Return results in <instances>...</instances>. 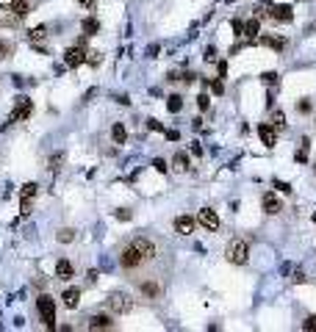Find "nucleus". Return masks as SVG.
Wrapping results in <instances>:
<instances>
[{
  "label": "nucleus",
  "mask_w": 316,
  "mask_h": 332,
  "mask_svg": "<svg viewBox=\"0 0 316 332\" xmlns=\"http://www.w3.org/2000/svg\"><path fill=\"white\" fill-rule=\"evenodd\" d=\"M225 257H228V263H233V266H244V263H247V257H250L247 241H244V238H233L231 244L225 247Z\"/></svg>",
  "instance_id": "nucleus-1"
},
{
  "label": "nucleus",
  "mask_w": 316,
  "mask_h": 332,
  "mask_svg": "<svg viewBox=\"0 0 316 332\" xmlns=\"http://www.w3.org/2000/svg\"><path fill=\"white\" fill-rule=\"evenodd\" d=\"M105 307L117 315H125V313L133 310V299H130L128 293H120V291H117V293H111V296L105 299Z\"/></svg>",
  "instance_id": "nucleus-2"
},
{
  "label": "nucleus",
  "mask_w": 316,
  "mask_h": 332,
  "mask_svg": "<svg viewBox=\"0 0 316 332\" xmlns=\"http://www.w3.org/2000/svg\"><path fill=\"white\" fill-rule=\"evenodd\" d=\"M145 263V255L139 252V247L130 241L128 247L122 249V255H120V266L122 269H139V266Z\"/></svg>",
  "instance_id": "nucleus-3"
},
{
  "label": "nucleus",
  "mask_w": 316,
  "mask_h": 332,
  "mask_svg": "<svg viewBox=\"0 0 316 332\" xmlns=\"http://www.w3.org/2000/svg\"><path fill=\"white\" fill-rule=\"evenodd\" d=\"M36 307H39V313H42V321L47 330H56V302L50 296H39L36 299Z\"/></svg>",
  "instance_id": "nucleus-4"
},
{
  "label": "nucleus",
  "mask_w": 316,
  "mask_h": 332,
  "mask_svg": "<svg viewBox=\"0 0 316 332\" xmlns=\"http://www.w3.org/2000/svg\"><path fill=\"white\" fill-rule=\"evenodd\" d=\"M31 111H34V102L22 94V97L14 100V108H11V114H9V122H25L28 117H31Z\"/></svg>",
  "instance_id": "nucleus-5"
},
{
  "label": "nucleus",
  "mask_w": 316,
  "mask_h": 332,
  "mask_svg": "<svg viewBox=\"0 0 316 332\" xmlns=\"http://www.w3.org/2000/svg\"><path fill=\"white\" fill-rule=\"evenodd\" d=\"M64 64H67V67H81V64H86V50L81 44L69 47V50L64 53Z\"/></svg>",
  "instance_id": "nucleus-6"
},
{
  "label": "nucleus",
  "mask_w": 316,
  "mask_h": 332,
  "mask_svg": "<svg viewBox=\"0 0 316 332\" xmlns=\"http://www.w3.org/2000/svg\"><path fill=\"white\" fill-rule=\"evenodd\" d=\"M258 138L264 141V147H269V150H272V147L277 144V133H274V125H266V122H261V125H258Z\"/></svg>",
  "instance_id": "nucleus-7"
},
{
  "label": "nucleus",
  "mask_w": 316,
  "mask_h": 332,
  "mask_svg": "<svg viewBox=\"0 0 316 332\" xmlns=\"http://www.w3.org/2000/svg\"><path fill=\"white\" fill-rule=\"evenodd\" d=\"M133 244L139 247V252L145 255V260H153L155 255H158V249H155V241L145 238V235H139V238H133Z\"/></svg>",
  "instance_id": "nucleus-8"
},
{
  "label": "nucleus",
  "mask_w": 316,
  "mask_h": 332,
  "mask_svg": "<svg viewBox=\"0 0 316 332\" xmlns=\"http://www.w3.org/2000/svg\"><path fill=\"white\" fill-rule=\"evenodd\" d=\"M197 221L203 224L205 230H216V227H219V216H216V211H211V208H203L200 216H197Z\"/></svg>",
  "instance_id": "nucleus-9"
},
{
  "label": "nucleus",
  "mask_w": 316,
  "mask_h": 332,
  "mask_svg": "<svg viewBox=\"0 0 316 332\" xmlns=\"http://www.w3.org/2000/svg\"><path fill=\"white\" fill-rule=\"evenodd\" d=\"M269 17L274 20V22H291L294 20V11H291V6H272V11H269Z\"/></svg>",
  "instance_id": "nucleus-10"
},
{
  "label": "nucleus",
  "mask_w": 316,
  "mask_h": 332,
  "mask_svg": "<svg viewBox=\"0 0 316 332\" xmlns=\"http://www.w3.org/2000/svg\"><path fill=\"white\" fill-rule=\"evenodd\" d=\"M139 291L145 293L147 299H158L164 293V288H161V282H155V280H145L142 285H139Z\"/></svg>",
  "instance_id": "nucleus-11"
},
{
  "label": "nucleus",
  "mask_w": 316,
  "mask_h": 332,
  "mask_svg": "<svg viewBox=\"0 0 316 332\" xmlns=\"http://www.w3.org/2000/svg\"><path fill=\"white\" fill-rule=\"evenodd\" d=\"M261 205H264V213H269V216H274V213H280V211H283V208H280V199H277L272 191H266V194H264Z\"/></svg>",
  "instance_id": "nucleus-12"
},
{
  "label": "nucleus",
  "mask_w": 316,
  "mask_h": 332,
  "mask_svg": "<svg viewBox=\"0 0 316 332\" xmlns=\"http://www.w3.org/2000/svg\"><path fill=\"white\" fill-rule=\"evenodd\" d=\"M194 224L197 221L191 219V216H178V219H175V233H180V235H191V233H194Z\"/></svg>",
  "instance_id": "nucleus-13"
},
{
  "label": "nucleus",
  "mask_w": 316,
  "mask_h": 332,
  "mask_svg": "<svg viewBox=\"0 0 316 332\" xmlns=\"http://www.w3.org/2000/svg\"><path fill=\"white\" fill-rule=\"evenodd\" d=\"M86 327H89V330H111L114 321H111V315L97 313V315H92V318H89V324H86Z\"/></svg>",
  "instance_id": "nucleus-14"
},
{
  "label": "nucleus",
  "mask_w": 316,
  "mask_h": 332,
  "mask_svg": "<svg viewBox=\"0 0 316 332\" xmlns=\"http://www.w3.org/2000/svg\"><path fill=\"white\" fill-rule=\"evenodd\" d=\"M61 302H64V307H69V310H75L78 302H81V291L78 288H67L64 293H61Z\"/></svg>",
  "instance_id": "nucleus-15"
},
{
  "label": "nucleus",
  "mask_w": 316,
  "mask_h": 332,
  "mask_svg": "<svg viewBox=\"0 0 316 332\" xmlns=\"http://www.w3.org/2000/svg\"><path fill=\"white\" fill-rule=\"evenodd\" d=\"M56 277H59V280H72V277H75L72 263H69V260H59V263H56Z\"/></svg>",
  "instance_id": "nucleus-16"
},
{
  "label": "nucleus",
  "mask_w": 316,
  "mask_h": 332,
  "mask_svg": "<svg viewBox=\"0 0 316 332\" xmlns=\"http://www.w3.org/2000/svg\"><path fill=\"white\" fill-rule=\"evenodd\" d=\"M111 138H114V144H125L128 141V130H125L122 122H114L111 125Z\"/></svg>",
  "instance_id": "nucleus-17"
},
{
  "label": "nucleus",
  "mask_w": 316,
  "mask_h": 332,
  "mask_svg": "<svg viewBox=\"0 0 316 332\" xmlns=\"http://www.w3.org/2000/svg\"><path fill=\"white\" fill-rule=\"evenodd\" d=\"M9 11H11L17 20H25L28 14H31V3H28V0H17V3H14Z\"/></svg>",
  "instance_id": "nucleus-18"
},
{
  "label": "nucleus",
  "mask_w": 316,
  "mask_h": 332,
  "mask_svg": "<svg viewBox=\"0 0 316 332\" xmlns=\"http://www.w3.org/2000/svg\"><path fill=\"white\" fill-rule=\"evenodd\" d=\"M258 34H261V20H250V22H244V36H247L250 42H255Z\"/></svg>",
  "instance_id": "nucleus-19"
},
{
  "label": "nucleus",
  "mask_w": 316,
  "mask_h": 332,
  "mask_svg": "<svg viewBox=\"0 0 316 332\" xmlns=\"http://www.w3.org/2000/svg\"><path fill=\"white\" fill-rule=\"evenodd\" d=\"M258 44H266V47H272V50L280 53L283 47H286V39H272V36H261V39H255Z\"/></svg>",
  "instance_id": "nucleus-20"
},
{
  "label": "nucleus",
  "mask_w": 316,
  "mask_h": 332,
  "mask_svg": "<svg viewBox=\"0 0 316 332\" xmlns=\"http://www.w3.org/2000/svg\"><path fill=\"white\" fill-rule=\"evenodd\" d=\"M172 169H175V172H186L189 169V155L186 153L175 155V158H172Z\"/></svg>",
  "instance_id": "nucleus-21"
},
{
  "label": "nucleus",
  "mask_w": 316,
  "mask_h": 332,
  "mask_svg": "<svg viewBox=\"0 0 316 332\" xmlns=\"http://www.w3.org/2000/svg\"><path fill=\"white\" fill-rule=\"evenodd\" d=\"M97 31H100V22H97L94 17H86V20H84V34H86V36H94Z\"/></svg>",
  "instance_id": "nucleus-22"
},
{
  "label": "nucleus",
  "mask_w": 316,
  "mask_h": 332,
  "mask_svg": "<svg viewBox=\"0 0 316 332\" xmlns=\"http://www.w3.org/2000/svg\"><path fill=\"white\" fill-rule=\"evenodd\" d=\"M14 56V42H6V39H0V61Z\"/></svg>",
  "instance_id": "nucleus-23"
},
{
  "label": "nucleus",
  "mask_w": 316,
  "mask_h": 332,
  "mask_svg": "<svg viewBox=\"0 0 316 332\" xmlns=\"http://www.w3.org/2000/svg\"><path fill=\"white\" fill-rule=\"evenodd\" d=\"M28 36H31V42H39V39H44V36H47V28H44V25L31 28V31H28Z\"/></svg>",
  "instance_id": "nucleus-24"
},
{
  "label": "nucleus",
  "mask_w": 316,
  "mask_h": 332,
  "mask_svg": "<svg viewBox=\"0 0 316 332\" xmlns=\"http://www.w3.org/2000/svg\"><path fill=\"white\" fill-rule=\"evenodd\" d=\"M167 108H169V111H172V114H178V111H180V108H183V100H180L178 94H172L169 100H167Z\"/></svg>",
  "instance_id": "nucleus-25"
},
{
  "label": "nucleus",
  "mask_w": 316,
  "mask_h": 332,
  "mask_svg": "<svg viewBox=\"0 0 316 332\" xmlns=\"http://www.w3.org/2000/svg\"><path fill=\"white\" fill-rule=\"evenodd\" d=\"M36 191H39V186H36V183H25V186H22V199H34Z\"/></svg>",
  "instance_id": "nucleus-26"
},
{
  "label": "nucleus",
  "mask_w": 316,
  "mask_h": 332,
  "mask_svg": "<svg viewBox=\"0 0 316 332\" xmlns=\"http://www.w3.org/2000/svg\"><path fill=\"white\" fill-rule=\"evenodd\" d=\"M100 59H103L100 50H89V53H86V64H92V67H97V64H100Z\"/></svg>",
  "instance_id": "nucleus-27"
},
{
  "label": "nucleus",
  "mask_w": 316,
  "mask_h": 332,
  "mask_svg": "<svg viewBox=\"0 0 316 332\" xmlns=\"http://www.w3.org/2000/svg\"><path fill=\"white\" fill-rule=\"evenodd\" d=\"M231 28H233V34H236V36H244V22H241V20L233 17L231 20Z\"/></svg>",
  "instance_id": "nucleus-28"
},
{
  "label": "nucleus",
  "mask_w": 316,
  "mask_h": 332,
  "mask_svg": "<svg viewBox=\"0 0 316 332\" xmlns=\"http://www.w3.org/2000/svg\"><path fill=\"white\" fill-rule=\"evenodd\" d=\"M197 105H200V111H208L211 108V97H208V94H200V97H197Z\"/></svg>",
  "instance_id": "nucleus-29"
},
{
  "label": "nucleus",
  "mask_w": 316,
  "mask_h": 332,
  "mask_svg": "<svg viewBox=\"0 0 316 332\" xmlns=\"http://www.w3.org/2000/svg\"><path fill=\"white\" fill-rule=\"evenodd\" d=\"M272 125H274V128H283V125H286V117H283V111H274V114H272Z\"/></svg>",
  "instance_id": "nucleus-30"
},
{
  "label": "nucleus",
  "mask_w": 316,
  "mask_h": 332,
  "mask_svg": "<svg viewBox=\"0 0 316 332\" xmlns=\"http://www.w3.org/2000/svg\"><path fill=\"white\" fill-rule=\"evenodd\" d=\"M72 238H75V230H61V233H59V241H61V244H69Z\"/></svg>",
  "instance_id": "nucleus-31"
},
{
  "label": "nucleus",
  "mask_w": 316,
  "mask_h": 332,
  "mask_svg": "<svg viewBox=\"0 0 316 332\" xmlns=\"http://www.w3.org/2000/svg\"><path fill=\"white\" fill-rule=\"evenodd\" d=\"M302 330H308V332H316V315H308L305 321H302Z\"/></svg>",
  "instance_id": "nucleus-32"
},
{
  "label": "nucleus",
  "mask_w": 316,
  "mask_h": 332,
  "mask_svg": "<svg viewBox=\"0 0 316 332\" xmlns=\"http://www.w3.org/2000/svg\"><path fill=\"white\" fill-rule=\"evenodd\" d=\"M203 61H205V64H214V61H216V47H208L205 56H203Z\"/></svg>",
  "instance_id": "nucleus-33"
},
{
  "label": "nucleus",
  "mask_w": 316,
  "mask_h": 332,
  "mask_svg": "<svg viewBox=\"0 0 316 332\" xmlns=\"http://www.w3.org/2000/svg\"><path fill=\"white\" fill-rule=\"evenodd\" d=\"M261 80H264L266 86H274V83H277V75H274V72H264V75H261Z\"/></svg>",
  "instance_id": "nucleus-34"
},
{
  "label": "nucleus",
  "mask_w": 316,
  "mask_h": 332,
  "mask_svg": "<svg viewBox=\"0 0 316 332\" xmlns=\"http://www.w3.org/2000/svg\"><path fill=\"white\" fill-rule=\"evenodd\" d=\"M153 166H155V169H158V172H161V175H167V172H169V166H167V161H161V158H155V161H153Z\"/></svg>",
  "instance_id": "nucleus-35"
},
{
  "label": "nucleus",
  "mask_w": 316,
  "mask_h": 332,
  "mask_svg": "<svg viewBox=\"0 0 316 332\" xmlns=\"http://www.w3.org/2000/svg\"><path fill=\"white\" fill-rule=\"evenodd\" d=\"M61 161H64V155H53V158H50V169L53 172L61 169Z\"/></svg>",
  "instance_id": "nucleus-36"
},
{
  "label": "nucleus",
  "mask_w": 316,
  "mask_h": 332,
  "mask_svg": "<svg viewBox=\"0 0 316 332\" xmlns=\"http://www.w3.org/2000/svg\"><path fill=\"white\" fill-rule=\"evenodd\" d=\"M297 111H299V114H308V111H311V100H299L297 102Z\"/></svg>",
  "instance_id": "nucleus-37"
},
{
  "label": "nucleus",
  "mask_w": 316,
  "mask_h": 332,
  "mask_svg": "<svg viewBox=\"0 0 316 332\" xmlns=\"http://www.w3.org/2000/svg\"><path fill=\"white\" fill-rule=\"evenodd\" d=\"M211 89H214V94H222V92H225L222 80H211Z\"/></svg>",
  "instance_id": "nucleus-38"
},
{
  "label": "nucleus",
  "mask_w": 316,
  "mask_h": 332,
  "mask_svg": "<svg viewBox=\"0 0 316 332\" xmlns=\"http://www.w3.org/2000/svg\"><path fill=\"white\" fill-rule=\"evenodd\" d=\"M147 128H150V130H158V133H161V122H155V119H147Z\"/></svg>",
  "instance_id": "nucleus-39"
},
{
  "label": "nucleus",
  "mask_w": 316,
  "mask_h": 332,
  "mask_svg": "<svg viewBox=\"0 0 316 332\" xmlns=\"http://www.w3.org/2000/svg\"><path fill=\"white\" fill-rule=\"evenodd\" d=\"M274 188H280L283 194H289V191H291V186H289V183H280V180H277V183H274Z\"/></svg>",
  "instance_id": "nucleus-40"
},
{
  "label": "nucleus",
  "mask_w": 316,
  "mask_h": 332,
  "mask_svg": "<svg viewBox=\"0 0 316 332\" xmlns=\"http://www.w3.org/2000/svg\"><path fill=\"white\" fill-rule=\"evenodd\" d=\"M14 3H17V0H0V9H11Z\"/></svg>",
  "instance_id": "nucleus-41"
},
{
  "label": "nucleus",
  "mask_w": 316,
  "mask_h": 332,
  "mask_svg": "<svg viewBox=\"0 0 316 332\" xmlns=\"http://www.w3.org/2000/svg\"><path fill=\"white\" fill-rule=\"evenodd\" d=\"M167 138H169V141H178V130H167Z\"/></svg>",
  "instance_id": "nucleus-42"
},
{
  "label": "nucleus",
  "mask_w": 316,
  "mask_h": 332,
  "mask_svg": "<svg viewBox=\"0 0 316 332\" xmlns=\"http://www.w3.org/2000/svg\"><path fill=\"white\" fill-rule=\"evenodd\" d=\"M228 75V64H225V61H219V78H225Z\"/></svg>",
  "instance_id": "nucleus-43"
},
{
  "label": "nucleus",
  "mask_w": 316,
  "mask_h": 332,
  "mask_svg": "<svg viewBox=\"0 0 316 332\" xmlns=\"http://www.w3.org/2000/svg\"><path fill=\"white\" fill-rule=\"evenodd\" d=\"M117 219H125V221H128V219H130V211H117Z\"/></svg>",
  "instance_id": "nucleus-44"
},
{
  "label": "nucleus",
  "mask_w": 316,
  "mask_h": 332,
  "mask_svg": "<svg viewBox=\"0 0 316 332\" xmlns=\"http://www.w3.org/2000/svg\"><path fill=\"white\" fill-rule=\"evenodd\" d=\"M78 3H81L84 9H94V0H78Z\"/></svg>",
  "instance_id": "nucleus-45"
},
{
  "label": "nucleus",
  "mask_w": 316,
  "mask_h": 332,
  "mask_svg": "<svg viewBox=\"0 0 316 332\" xmlns=\"http://www.w3.org/2000/svg\"><path fill=\"white\" fill-rule=\"evenodd\" d=\"M314 224H316V213H314Z\"/></svg>",
  "instance_id": "nucleus-46"
},
{
  "label": "nucleus",
  "mask_w": 316,
  "mask_h": 332,
  "mask_svg": "<svg viewBox=\"0 0 316 332\" xmlns=\"http://www.w3.org/2000/svg\"><path fill=\"white\" fill-rule=\"evenodd\" d=\"M228 3H233V0H228Z\"/></svg>",
  "instance_id": "nucleus-47"
},
{
  "label": "nucleus",
  "mask_w": 316,
  "mask_h": 332,
  "mask_svg": "<svg viewBox=\"0 0 316 332\" xmlns=\"http://www.w3.org/2000/svg\"><path fill=\"white\" fill-rule=\"evenodd\" d=\"M314 172H316V166H314Z\"/></svg>",
  "instance_id": "nucleus-48"
}]
</instances>
